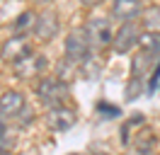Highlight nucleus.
Instances as JSON below:
<instances>
[{
	"mask_svg": "<svg viewBox=\"0 0 160 155\" xmlns=\"http://www.w3.org/2000/svg\"><path fill=\"white\" fill-rule=\"evenodd\" d=\"M143 24H138V19L133 22H124L119 24V29L114 32V41H112V48L117 53H129L133 46H138V39L143 34Z\"/></svg>",
	"mask_w": 160,
	"mask_h": 155,
	"instance_id": "obj_4",
	"label": "nucleus"
},
{
	"mask_svg": "<svg viewBox=\"0 0 160 155\" xmlns=\"http://www.w3.org/2000/svg\"><path fill=\"white\" fill-rule=\"evenodd\" d=\"M80 2H82L85 8H95V5H100L102 0H80Z\"/></svg>",
	"mask_w": 160,
	"mask_h": 155,
	"instance_id": "obj_17",
	"label": "nucleus"
},
{
	"mask_svg": "<svg viewBox=\"0 0 160 155\" xmlns=\"http://www.w3.org/2000/svg\"><path fill=\"white\" fill-rule=\"evenodd\" d=\"M0 155H8V150H2V148H0Z\"/></svg>",
	"mask_w": 160,
	"mask_h": 155,
	"instance_id": "obj_21",
	"label": "nucleus"
},
{
	"mask_svg": "<svg viewBox=\"0 0 160 155\" xmlns=\"http://www.w3.org/2000/svg\"><path fill=\"white\" fill-rule=\"evenodd\" d=\"M37 17H39V12H34V10L20 12V15L15 17V22H12V32H15L17 37H29V34H34Z\"/></svg>",
	"mask_w": 160,
	"mask_h": 155,
	"instance_id": "obj_11",
	"label": "nucleus"
},
{
	"mask_svg": "<svg viewBox=\"0 0 160 155\" xmlns=\"http://www.w3.org/2000/svg\"><path fill=\"white\" fill-rule=\"evenodd\" d=\"M34 2H39V5H51L53 0H34Z\"/></svg>",
	"mask_w": 160,
	"mask_h": 155,
	"instance_id": "obj_19",
	"label": "nucleus"
},
{
	"mask_svg": "<svg viewBox=\"0 0 160 155\" xmlns=\"http://www.w3.org/2000/svg\"><path fill=\"white\" fill-rule=\"evenodd\" d=\"M80 75L85 78V80H95V78H100V70H102V63L97 61V56H95V51H92L90 56L85 58L82 63L78 66Z\"/></svg>",
	"mask_w": 160,
	"mask_h": 155,
	"instance_id": "obj_14",
	"label": "nucleus"
},
{
	"mask_svg": "<svg viewBox=\"0 0 160 155\" xmlns=\"http://www.w3.org/2000/svg\"><path fill=\"white\" fill-rule=\"evenodd\" d=\"M44 121L49 126L51 131H56V133H63V131H68L75 126L78 121V116H75V109L68 104L63 107H53V109H46V116H44Z\"/></svg>",
	"mask_w": 160,
	"mask_h": 155,
	"instance_id": "obj_7",
	"label": "nucleus"
},
{
	"mask_svg": "<svg viewBox=\"0 0 160 155\" xmlns=\"http://www.w3.org/2000/svg\"><path fill=\"white\" fill-rule=\"evenodd\" d=\"M92 155H109V153H104V150H100V153H92Z\"/></svg>",
	"mask_w": 160,
	"mask_h": 155,
	"instance_id": "obj_20",
	"label": "nucleus"
},
{
	"mask_svg": "<svg viewBox=\"0 0 160 155\" xmlns=\"http://www.w3.org/2000/svg\"><path fill=\"white\" fill-rule=\"evenodd\" d=\"M5 128H8V124H5V119H2V116H0V133H2V131H5Z\"/></svg>",
	"mask_w": 160,
	"mask_h": 155,
	"instance_id": "obj_18",
	"label": "nucleus"
},
{
	"mask_svg": "<svg viewBox=\"0 0 160 155\" xmlns=\"http://www.w3.org/2000/svg\"><path fill=\"white\" fill-rule=\"evenodd\" d=\"M82 29L88 34V41H90L92 51H102V48L112 46V41H114L112 19H107V17H90Z\"/></svg>",
	"mask_w": 160,
	"mask_h": 155,
	"instance_id": "obj_2",
	"label": "nucleus"
},
{
	"mask_svg": "<svg viewBox=\"0 0 160 155\" xmlns=\"http://www.w3.org/2000/svg\"><path fill=\"white\" fill-rule=\"evenodd\" d=\"M153 148H155V133L148 126H143L133 136V155H153Z\"/></svg>",
	"mask_w": 160,
	"mask_h": 155,
	"instance_id": "obj_12",
	"label": "nucleus"
},
{
	"mask_svg": "<svg viewBox=\"0 0 160 155\" xmlns=\"http://www.w3.org/2000/svg\"><path fill=\"white\" fill-rule=\"evenodd\" d=\"M34 53V44H32L27 37H17V34H12L5 44H2V48H0V58L5 61V63H17V61H22V58H27Z\"/></svg>",
	"mask_w": 160,
	"mask_h": 155,
	"instance_id": "obj_5",
	"label": "nucleus"
},
{
	"mask_svg": "<svg viewBox=\"0 0 160 155\" xmlns=\"http://www.w3.org/2000/svg\"><path fill=\"white\" fill-rule=\"evenodd\" d=\"M46 68H49L46 56L34 51L32 56L22 58V61H17V63H12V73H15V78H20V80H32V78H39Z\"/></svg>",
	"mask_w": 160,
	"mask_h": 155,
	"instance_id": "obj_6",
	"label": "nucleus"
},
{
	"mask_svg": "<svg viewBox=\"0 0 160 155\" xmlns=\"http://www.w3.org/2000/svg\"><path fill=\"white\" fill-rule=\"evenodd\" d=\"M97 114H102L104 119H117V116H121V109L107 104V102H97Z\"/></svg>",
	"mask_w": 160,
	"mask_h": 155,
	"instance_id": "obj_16",
	"label": "nucleus"
},
{
	"mask_svg": "<svg viewBox=\"0 0 160 155\" xmlns=\"http://www.w3.org/2000/svg\"><path fill=\"white\" fill-rule=\"evenodd\" d=\"M109 15H112V19H117L119 24L133 22L138 15H143V5H141V0H112Z\"/></svg>",
	"mask_w": 160,
	"mask_h": 155,
	"instance_id": "obj_9",
	"label": "nucleus"
},
{
	"mask_svg": "<svg viewBox=\"0 0 160 155\" xmlns=\"http://www.w3.org/2000/svg\"><path fill=\"white\" fill-rule=\"evenodd\" d=\"M27 109V97L17 90H8L0 95V116L8 119H20V114Z\"/></svg>",
	"mask_w": 160,
	"mask_h": 155,
	"instance_id": "obj_8",
	"label": "nucleus"
},
{
	"mask_svg": "<svg viewBox=\"0 0 160 155\" xmlns=\"http://www.w3.org/2000/svg\"><path fill=\"white\" fill-rule=\"evenodd\" d=\"M63 53H66V63L70 66H80L85 58L92 53V46L88 41V34L85 29H73L68 32V37L63 41Z\"/></svg>",
	"mask_w": 160,
	"mask_h": 155,
	"instance_id": "obj_3",
	"label": "nucleus"
},
{
	"mask_svg": "<svg viewBox=\"0 0 160 155\" xmlns=\"http://www.w3.org/2000/svg\"><path fill=\"white\" fill-rule=\"evenodd\" d=\"M141 24L146 32H160V5H150V8L143 10Z\"/></svg>",
	"mask_w": 160,
	"mask_h": 155,
	"instance_id": "obj_15",
	"label": "nucleus"
},
{
	"mask_svg": "<svg viewBox=\"0 0 160 155\" xmlns=\"http://www.w3.org/2000/svg\"><path fill=\"white\" fill-rule=\"evenodd\" d=\"M56 34H58V15L51 12V10L39 12L37 27H34V37L39 41H51V39H56Z\"/></svg>",
	"mask_w": 160,
	"mask_h": 155,
	"instance_id": "obj_10",
	"label": "nucleus"
},
{
	"mask_svg": "<svg viewBox=\"0 0 160 155\" xmlns=\"http://www.w3.org/2000/svg\"><path fill=\"white\" fill-rule=\"evenodd\" d=\"M37 97L46 109L53 107H63L70 97V85L63 78H53V75H44L37 85Z\"/></svg>",
	"mask_w": 160,
	"mask_h": 155,
	"instance_id": "obj_1",
	"label": "nucleus"
},
{
	"mask_svg": "<svg viewBox=\"0 0 160 155\" xmlns=\"http://www.w3.org/2000/svg\"><path fill=\"white\" fill-rule=\"evenodd\" d=\"M141 126H146L143 114H133L129 121L121 124V145H124V148H129V145H131V138L136 136V133H133V128H141Z\"/></svg>",
	"mask_w": 160,
	"mask_h": 155,
	"instance_id": "obj_13",
	"label": "nucleus"
}]
</instances>
